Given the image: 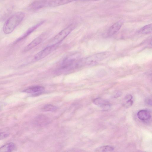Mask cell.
<instances>
[{"mask_svg": "<svg viewBox=\"0 0 152 152\" xmlns=\"http://www.w3.org/2000/svg\"><path fill=\"white\" fill-rule=\"evenodd\" d=\"M57 44H55L46 47L36 54L34 56V59L36 60H39L44 58L53 51Z\"/></svg>", "mask_w": 152, "mask_h": 152, "instance_id": "cell-4", "label": "cell"}, {"mask_svg": "<svg viewBox=\"0 0 152 152\" xmlns=\"http://www.w3.org/2000/svg\"><path fill=\"white\" fill-rule=\"evenodd\" d=\"M152 24H149L144 26L139 31V33L143 34H147L152 32Z\"/></svg>", "mask_w": 152, "mask_h": 152, "instance_id": "cell-15", "label": "cell"}, {"mask_svg": "<svg viewBox=\"0 0 152 152\" xmlns=\"http://www.w3.org/2000/svg\"><path fill=\"white\" fill-rule=\"evenodd\" d=\"M43 23V22H41L29 28L21 37L18 39L17 40L15 41V43L18 42L26 37L39 26L41 25Z\"/></svg>", "mask_w": 152, "mask_h": 152, "instance_id": "cell-12", "label": "cell"}, {"mask_svg": "<svg viewBox=\"0 0 152 152\" xmlns=\"http://www.w3.org/2000/svg\"><path fill=\"white\" fill-rule=\"evenodd\" d=\"M44 39V38L42 36L37 37L25 47L23 50V52H26L31 49L40 44Z\"/></svg>", "mask_w": 152, "mask_h": 152, "instance_id": "cell-7", "label": "cell"}, {"mask_svg": "<svg viewBox=\"0 0 152 152\" xmlns=\"http://www.w3.org/2000/svg\"><path fill=\"white\" fill-rule=\"evenodd\" d=\"M123 23L121 21H119L113 24L109 29L107 34L109 36H111L117 32L121 27Z\"/></svg>", "mask_w": 152, "mask_h": 152, "instance_id": "cell-10", "label": "cell"}, {"mask_svg": "<svg viewBox=\"0 0 152 152\" xmlns=\"http://www.w3.org/2000/svg\"><path fill=\"white\" fill-rule=\"evenodd\" d=\"M137 117L141 120L147 121L151 118V113L147 110H139L137 114Z\"/></svg>", "mask_w": 152, "mask_h": 152, "instance_id": "cell-6", "label": "cell"}, {"mask_svg": "<svg viewBox=\"0 0 152 152\" xmlns=\"http://www.w3.org/2000/svg\"><path fill=\"white\" fill-rule=\"evenodd\" d=\"M110 53L109 52H105L96 53L81 59L83 65H91L97 62L103 60L109 57Z\"/></svg>", "mask_w": 152, "mask_h": 152, "instance_id": "cell-2", "label": "cell"}, {"mask_svg": "<svg viewBox=\"0 0 152 152\" xmlns=\"http://www.w3.org/2000/svg\"><path fill=\"white\" fill-rule=\"evenodd\" d=\"M45 88L41 86H35L30 87L23 91L24 92L33 94V95L39 94L44 90Z\"/></svg>", "mask_w": 152, "mask_h": 152, "instance_id": "cell-9", "label": "cell"}, {"mask_svg": "<svg viewBox=\"0 0 152 152\" xmlns=\"http://www.w3.org/2000/svg\"><path fill=\"white\" fill-rule=\"evenodd\" d=\"M114 150V148L110 145H105L97 148L95 150L96 152H110Z\"/></svg>", "mask_w": 152, "mask_h": 152, "instance_id": "cell-16", "label": "cell"}, {"mask_svg": "<svg viewBox=\"0 0 152 152\" xmlns=\"http://www.w3.org/2000/svg\"><path fill=\"white\" fill-rule=\"evenodd\" d=\"M24 16V13L22 12H18L11 15L3 26L4 32L6 34L12 33L22 22Z\"/></svg>", "mask_w": 152, "mask_h": 152, "instance_id": "cell-1", "label": "cell"}, {"mask_svg": "<svg viewBox=\"0 0 152 152\" xmlns=\"http://www.w3.org/2000/svg\"><path fill=\"white\" fill-rule=\"evenodd\" d=\"M77 0H49L48 1V7H55Z\"/></svg>", "mask_w": 152, "mask_h": 152, "instance_id": "cell-8", "label": "cell"}, {"mask_svg": "<svg viewBox=\"0 0 152 152\" xmlns=\"http://www.w3.org/2000/svg\"><path fill=\"white\" fill-rule=\"evenodd\" d=\"M87 1H99V0H87Z\"/></svg>", "mask_w": 152, "mask_h": 152, "instance_id": "cell-22", "label": "cell"}, {"mask_svg": "<svg viewBox=\"0 0 152 152\" xmlns=\"http://www.w3.org/2000/svg\"><path fill=\"white\" fill-rule=\"evenodd\" d=\"M121 95V92L119 91L117 92L114 95V98H117Z\"/></svg>", "mask_w": 152, "mask_h": 152, "instance_id": "cell-21", "label": "cell"}, {"mask_svg": "<svg viewBox=\"0 0 152 152\" xmlns=\"http://www.w3.org/2000/svg\"><path fill=\"white\" fill-rule=\"evenodd\" d=\"M74 28L73 24H71L58 33L54 38L55 44H58L62 41L73 30Z\"/></svg>", "mask_w": 152, "mask_h": 152, "instance_id": "cell-3", "label": "cell"}, {"mask_svg": "<svg viewBox=\"0 0 152 152\" xmlns=\"http://www.w3.org/2000/svg\"><path fill=\"white\" fill-rule=\"evenodd\" d=\"M9 136V134L5 132H0V140L5 138Z\"/></svg>", "mask_w": 152, "mask_h": 152, "instance_id": "cell-19", "label": "cell"}, {"mask_svg": "<svg viewBox=\"0 0 152 152\" xmlns=\"http://www.w3.org/2000/svg\"><path fill=\"white\" fill-rule=\"evenodd\" d=\"M48 1L41 0L35 1L30 5V7L31 9H37L43 7H48Z\"/></svg>", "mask_w": 152, "mask_h": 152, "instance_id": "cell-11", "label": "cell"}, {"mask_svg": "<svg viewBox=\"0 0 152 152\" xmlns=\"http://www.w3.org/2000/svg\"><path fill=\"white\" fill-rule=\"evenodd\" d=\"M57 107L51 104H47L44 106L42 110L45 111H53L56 110Z\"/></svg>", "mask_w": 152, "mask_h": 152, "instance_id": "cell-18", "label": "cell"}, {"mask_svg": "<svg viewBox=\"0 0 152 152\" xmlns=\"http://www.w3.org/2000/svg\"><path fill=\"white\" fill-rule=\"evenodd\" d=\"M37 121L39 125L41 126L47 124L48 121V119L44 115H41L37 117Z\"/></svg>", "mask_w": 152, "mask_h": 152, "instance_id": "cell-17", "label": "cell"}, {"mask_svg": "<svg viewBox=\"0 0 152 152\" xmlns=\"http://www.w3.org/2000/svg\"><path fill=\"white\" fill-rule=\"evenodd\" d=\"M93 102L95 104L101 107L104 110L110 109L111 107L109 101L101 98H97L94 99Z\"/></svg>", "mask_w": 152, "mask_h": 152, "instance_id": "cell-5", "label": "cell"}, {"mask_svg": "<svg viewBox=\"0 0 152 152\" xmlns=\"http://www.w3.org/2000/svg\"><path fill=\"white\" fill-rule=\"evenodd\" d=\"M132 96L130 94L126 95L122 102V104L123 106L126 108L131 107L133 103V101L132 100Z\"/></svg>", "mask_w": 152, "mask_h": 152, "instance_id": "cell-13", "label": "cell"}, {"mask_svg": "<svg viewBox=\"0 0 152 152\" xmlns=\"http://www.w3.org/2000/svg\"><path fill=\"white\" fill-rule=\"evenodd\" d=\"M15 145L12 142L6 144L0 148V152H11L15 149Z\"/></svg>", "mask_w": 152, "mask_h": 152, "instance_id": "cell-14", "label": "cell"}, {"mask_svg": "<svg viewBox=\"0 0 152 152\" xmlns=\"http://www.w3.org/2000/svg\"><path fill=\"white\" fill-rule=\"evenodd\" d=\"M146 103L149 106H151L152 105V101L151 99H147L145 100Z\"/></svg>", "mask_w": 152, "mask_h": 152, "instance_id": "cell-20", "label": "cell"}]
</instances>
